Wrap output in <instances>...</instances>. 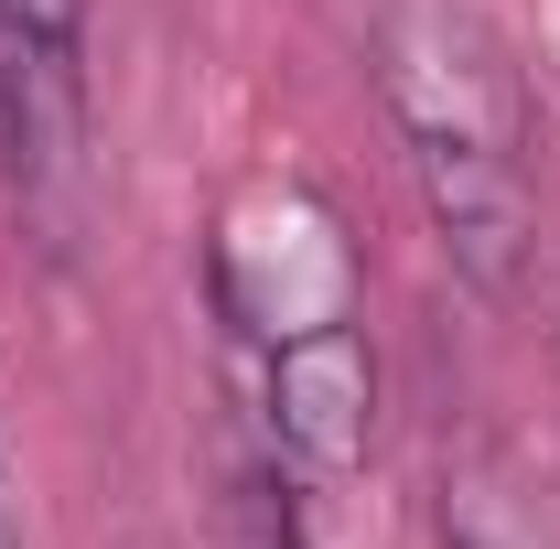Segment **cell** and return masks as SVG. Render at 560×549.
<instances>
[{"mask_svg": "<svg viewBox=\"0 0 560 549\" xmlns=\"http://www.w3.org/2000/svg\"><path fill=\"white\" fill-rule=\"evenodd\" d=\"M377 97L399 119L410 184L453 248V270L475 291H517L528 237H539V195H528V108H517V75L486 44V22L410 0L377 33Z\"/></svg>", "mask_w": 560, "mask_h": 549, "instance_id": "cell-1", "label": "cell"}, {"mask_svg": "<svg viewBox=\"0 0 560 549\" xmlns=\"http://www.w3.org/2000/svg\"><path fill=\"white\" fill-rule=\"evenodd\" d=\"M442 549H560V495L528 442L506 431L442 442Z\"/></svg>", "mask_w": 560, "mask_h": 549, "instance_id": "cell-2", "label": "cell"}, {"mask_svg": "<svg viewBox=\"0 0 560 549\" xmlns=\"http://www.w3.org/2000/svg\"><path fill=\"white\" fill-rule=\"evenodd\" d=\"M22 33V162L66 151V108H75V55H86V0H0Z\"/></svg>", "mask_w": 560, "mask_h": 549, "instance_id": "cell-3", "label": "cell"}, {"mask_svg": "<svg viewBox=\"0 0 560 549\" xmlns=\"http://www.w3.org/2000/svg\"><path fill=\"white\" fill-rule=\"evenodd\" d=\"M0 549H11V539H0Z\"/></svg>", "mask_w": 560, "mask_h": 549, "instance_id": "cell-4", "label": "cell"}]
</instances>
